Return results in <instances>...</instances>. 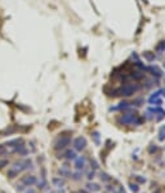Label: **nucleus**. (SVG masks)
I'll list each match as a JSON object with an SVG mask.
<instances>
[{
  "label": "nucleus",
  "instance_id": "nucleus-15",
  "mask_svg": "<svg viewBox=\"0 0 165 193\" xmlns=\"http://www.w3.org/2000/svg\"><path fill=\"white\" fill-rule=\"evenodd\" d=\"M164 68H165V62H164Z\"/></svg>",
  "mask_w": 165,
  "mask_h": 193
},
{
  "label": "nucleus",
  "instance_id": "nucleus-4",
  "mask_svg": "<svg viewBox=\"0 0 165 193\" xmlns=\"http://www.w3.org/2000/svg\"><path fill=\"white\" fill-rule=\"evenodd\" d=\"M18 175H19V171H18L15 167H13V166L10 167L9 171H8V177H9V179H13V177L18 176Z\"/></svg>",
  "mask_w": 165,
  "mask_h": 193
},
{
  "label": "nucleus",
  "instance_id": "nucleus-2",
  "mask_svg": "<svg viewBox=\"0 0 165 193\" xmlns=\"http://www.w3.org/2000/svg\"><path fill=\"white\" fill-rule=\"evenodd\" d=\"M70 141H71V139H70L68 136H62V137L58 140V143L56 144V149H63V148H66V146L70 144Z\"/></svg>",
  "mask_w": 165,
  "mask_h": 193
},
{
  "label": "nucleus",
  "instance_id": "nucleus-6",
  "mask_svg": "<svg viewBox=\"0 0 165 193\" xmlns=\"http://www.w3.org/2000/svg\"><path fill=\"white\" fill-rule=\"evenodd\" d=\"M8 153L7 145H0V156H4V154Z\"/></svg>",
  "mask_w": 165,
  "mask_h": 193
},
{
  "label": "nucleus",
  "instance_id": "nucleus-1",
  "mask_svg": "<svg viewBox=\"0 0 165 193\" xmlns=\"http://www.w3.org/2000/svg\"><path fill=\"white\" fill-rule=\"evenodd\" d=\"M21 183H22L25 187H32L34 184H36V177L34 175H26L21 179Z\"/></svg>",
  "mask_w": 165,
  "mask_h": 193
},
{
  "label": "nucleus",
  "instance_id": "nucleus-11",
  "mask_svg": "<svg viewBox=\"0 0 165 193\" xmlns=\"http://www.w3.org/2000/svg\"><path fill=\"white\" fill-rule=\"evenodd\" d=\"M9 162H8V159H0V169H3V167L5 166V165H8Z\"/></svg>",
  "mask_w": 165,
  "mask_h": 193
},
{
  "label": "nucleus",
  "instance_id": "nucleus-5",
  "mask_svg": "<svg viewBox=\"0 0 165 193\" xmlns=\"http://www.w3.org/2000/svg\"><path fill=\"white\" fill-rule=\"evenodd\" d=\"M84 162H85V159L82 158V157H80V158H77V161H76V169H82L84 167Z\"/></svg>",
  "mask_w": 165,
  "mask_h": 193
},
{
  "label": "nucleus",
  "instance_id": "nucleus-3",
  "mask_svg": "<svg viewBox=\"0 0 165 193\" xmlns=\"http://www.w3.org/2000/svg\"><path fill=\"white\" fill-rule=\"evenodd\" d=\"M85 144H87V141H85L84 137H77L76 140L74 141V145L75 148L77 149V150H81V149L85 148Z\"/></svg>",
  "mask_w": 165,
  "mask_h": 193
},
{
  "label": "nucleus",
  "instance_id": "nucleus-7",
  "mask_svg": "<svg viewBox=\"0 0 165 193\" xmlns=\"http://www.w3.org/2000/svg\"><path fill=\"white\" fill-rule=\"evenodd\" d=\"M53 183H54V185H56V187H58V188H61L62 185H63V181H62V180H59V179H54Z\"/></svg>",
  "mask_w": 165,
  "mask_h": 193
},
{
  "label": "nucleus",
  "instance_id": "nucleus-13",
  "mask_svg": "<svg viewBox=\"0 0 165 193\" xmlns=\"http://www.w3.org/2000/svg\"><path fill=\"white\" fill-rule=\"evenodd\" d=\"M161 137H165V127L161 130Z\"/></svg>",
  "mask_w": 165,
  "mask_h": 193
},
{
  "label": "nucleus",
  "instance_id": "nucleus-10",
  "mask_svg": "<svg viewBox=\"0 0 165 193\" xmlns=\"http://www.w3.org/2000/svg\"><path fill=\"white\" fill-rule=\"evenodd\" d=\"M88 187H89L90 190H98L99 189V187H98L97 184H88Z\"/></svg>",
  "mask_w": 165,
  "mask_h": 193
},
{
  "label": "nucleus",
  "instance_id": "nucleus-8",
  "mask_svg": "<svg viewBox=\"0 0 165 193\" xmlns=\"http://www.w3.org/2000/svg\"><path fill=\"white\" fill-rule=\"evenodd\" d=\"M38 185H39V188H40V189H44V188L46 187V181L44 179H41V181H39Z\"/></svg>",
  "mask_w": 165,
  "mask_h": 193
},
{
  "label": "nucleus",
  "instance_id": "nucleus-9",
  "mask_svg": "<svg viewBox=\"0 0 165 193\" xmlns=\"http://www.w3.org/2000/svg\"><path fill=\"white\" fill-rule=\"evenodd\" d=\"M66 157H67V158H70V159H74L75 158V153L72 150H68V152H66Z\"/></svg>",
  "mask_w": 165,
  "mask_h": 193
},
{
  "label": "nucleus",
  "instance_id": "nucleus-14",
  "mask_svg": "<svg viewBox=\"0 0 165 193\" xmlns=\"http://www.w3.org/2000/svg\"><path fill=\"white\" fill-rule=\"evenodd\" d=\"M26 193H36V192H35L34 189H31V188H30V189H27V192H26Z\"/></svg>",
  "mask_w": 165,
  "mask_h": 193
},
{
  "label": "nucleus",
  "instance_id": "nucleus-12",
  "mask_svg": "<svg viewBox=\"0 0 165 193\" xmlns=\"http://www.w3.org/2000/svg\"><path fill=\"white\" fill-rule=\"evenodd\" d=\"M23 189H25V185H23L22 183H21V184H17V190H18V192H22Z\"/></svg>",
  "mask_w": 165,
  "mask_h": 193
}]
</instances>
